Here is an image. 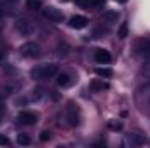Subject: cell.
Returning a JSON list of instances; mask_svg holds the SVG:
<instances>
[{"instance_id": "obj_8", "label": "cell", "mask_w": 150, "mask_h": 148, "mask_svg": "<svg viewBox=\"0 0 150 148\" xmlns=\"http://www.w3.org/2000/svg\"><path fill=\"white\" fill-rule=\"evenodd\" d=\"M87 18L86 16H74V18H70V21H68V25L75 28V30H82V28H86L87 26Z\"/></svg>"}, {"instance_id": "obj_16", "label": "cell", "mask_w": 150, "mask_h": 148, "mask_svg": "<svg viewBox=\"0 0 150 148\" xmlns=\"http://www.w3.org/2000/svg\"><path fill=\"white\" fill-rule=\"evenodd\" d=\"M127 141H129L131 145H142V143H143V140H142V138H140L138 134H129Z\"/></svg>"}, {"instance_id": "obj_23", "label": "cell", "mask_w": 150, "mask_h": 148, "mask_svg": "<svg viewBox=\"0 0 150 148\" xmlns=\"http://www.w3.org/2000/svg\"><path fill=\"white\" fill-rule=\"evenodd\" d=\"M145 75H147V78L150 80V63L147 65V68H145Z\"/></svg>"}, {"instance_id": "obj_7", "label": "cell", "mask_w": 150, "mask_h": 148, "mask_svg": "<svg viewBox=\"0 0 150 148\" xmlns=\"http://www.w3.org/2000/svg\"><path fill=\"white\" fill-rule=\"evenodd\" d=\"M94 59H96V63H100V65H108V63L112 61V56H110V52L105 51V49H96V51H94Z\"/></svg>"}, {"instance_id": "obj_3", "label": "cell", "mask_w": 150, "mask_h": 148, "mask_svg": "<svg viewBox=\"0 0 150 148\" xmlns=\"http://www.w3.org/2000/svg\"><path fill=\"white\" fill-rule=\"evenodd\" d=\"M19 51H21V54H23L25 58H38V56H40V47H38V44H35V42H26V44H23Z\"/></svg>"}, {"instance_id": "obj_18", "label": "cell", "mask_w": 150, "mask_h": 148, "mask_svg": "<svg viewBox=\"0 0 150 148\" xmlns=\"http://www.w3.org/2000/svg\"><path fill=\"white\" fill-rule=\"evenodd\" d=\"M80 5H100V4H103L105 0H77Z\"/></svg>"}, {"instance_id": "obj_12", "label": "cell", "mask_w": 150, "mask_h": 148, "mask_svg": "<svg viewBox=\"0 0 150 148\" xmlns=\"http://www.w3.org/2000/svg\"><path fill=\"white\" fill-rule=\"evenodd\" d=\"M101 19H105L107 23H115L119 19V12L117 11H105L101 14Z\"/></svg>"}, {"instance_id": "obj_1", "label": "cell", "mask_w": 150, "mask_h": 148, "mask_svg": "<svg viewBox=\"0 0 150 148\" xmlns=\"http://www.w3.org/2000/svg\"><path fill=\"white\" fill-rule=\"evenodd\" d=\"M58 73V65H54V63H47V65H38L35 68H32V78H35V80H40V78H49V77H52V75Z\"/></svg>"}, {"instance_id": "obj_4", "label": "cell", "mask_w": 150, "mask_h": 148, "mask_svg": "<svg viewBox=\"0 0 150 148\" xmlns=\"http://www.w3.org/2000/svg\"><path fill=\"white\" fill-rule=\"evenodd\" d=\"M42 14H44L47 19H51V21H61V19H63L61 9H56V7H52V5L44 7V9H42Z\"/></svg>"}, {"instance_id": "obj_26", "label": "cell", "mask_w": 150, "mask_h": 148, "mask_svg": "<svg viewBox=\"0 0 150 148\" xmlns=\"http://www.w3.org/2000/svg\"><path fill=\"white\" fill-rule=\"evenodd\" d=\"M5 2H16V0H5Z\"/></svg>"}, {"instance_id": "obj_6", "label": "cell", "mask_w": 150, "mask_h": 148, "mask_svg": "<svg viewBox=\"0 0 150 148\" xmlns=\"http://www.w3.org/2000/svg\"><path fill=\"white\" fill-rule=\"evenodd\" d=\"M16 28H18V32L21 33V35H25V37H28V35H32L33 33V25L28 21V19H19L18 21V25H16Z\"/></svg>"}, {"instance_id": "obj_19", "label": "cell", "mask_w": 150, "mask_h": 148, "mask_svg": "<svg viewBox=\"0 0 150 148\" xmlns=\"http://www.w3.org/2000/svg\"><path fill=\"white\" fill-rule=\"evenodd\" d=\"M119 37L120 38L127 37V25H122V26H120V30H119Z\"/></svg>"}, {"instance_id": "obj_15", "label": "cell", "mask_w": 150, "mask_h": 148, "mask_svg": "<svg viewBox=\"0 0 150 148\" xmlns=\"http://www.w3.org/2000/svg\"><path fill=\"white\" fill-rule=\"evenodd\" d=\"M26 7L32 9V11H37V9L42 7V2L40 0H26Z\"/></svg>"}, {"instance_id": "obj_20", "label": "cell", "mask_w": 150, "mask_h": 148, "mask_svg": "<svg viewBox=\"0 0 150 148\" xmlns=\"http://www.w3.org/2000/svg\"><path fill=\"white\" fill-rule=\"evenodd\" d=\"M9 145V138L5 134H0V147H7Z\"/></svg>"}, {"instance_id": "obj_21", "label": "cell", "mask_w": 150, "mask_h": 148, "mask_svg": "<svg viewBox=\"0 0 150 148\" xmlns=\"http://www.w3.org/2000/svg\"><path fill=\"white\" fill-rule=\"evenodd\" d=\"M49 138H51V134H49L47 131H42V132H40V141H47Z\"/></svg>"}, {"instance_id": "obj_25", "label": "cell", "mask_w": 150, "mask_h": 148, "mask_svg": "<svg viewBox=\"0 0 150 148\" xmlns=\"http://www.w3.org/2000/svg\"><path fill=\"white\" fill-rule=\"evenodd\" d=\"M117 2H120V4H124V2H127V0H117Z\"/></svg>"}, {"instance_id": "obj_27", "label": "cell", "mask_w": 150, "mask_h": 148, "mask_svg": "<svg viewBox=\"0 0 150 148\" xmlns=\"http://www.w3.org/2000/svg\"><path fill=\"white\" fill-rule=\"evenodd\" d=\"M149 94H150V87H149ZM149 99H150V98H149Z\"/></svg>"}, {"instance_id": "obj_24", "label": "cell", "mask_w": 150, "mask_h": 148, "mask_svg": "<svg viewBox=\"0 0 150 148\" xmlns=\"http://www.w3.org/2000/svg\"><path fill=\"white\" fill-rule=\"evenodd\" d=\"M2 115H4V110H2V106H0V122H2Z\"/></svg>"}, {"instance_id": "obj_9", "label": "cell", "mask_w": 150, "mask_h": 148, "mask_svg": "<svg viewBox=\"0 0 150 148\" xmlns=\"http://www.w3.org/2000/svg\"><path fill=\"white\" fill-rule=\"evenodd\" d=\"M74 77L70 73H58V78H56V84L59 85V87H70L72 84H74Z\"/></svg>"}, {"instance_id": "obj_11", "label": "cell", "mask_w": 150, "mask_h": 148, "mask_svg": "<svg viewBox=\"0 0 150 148\" xmlns=\"http://www.w3.org/2000/svg\"><path fill=\"white\" fill-rule=\"evenodd\" d=\"M138 51H140L142 56H145V58L150 59V40H142L138 44Z\"/></svg>"}, {"instance_id": "obj_28", "label": "cell", "mask_w": 150, "mask_h": 148, "mask_svg": "<svg viewBox=\"0 0 150 148\" xmlns=\"http://www.w3.org/2000/svg\"><path fill=\"white\" fill-rule=\"evenodd\" d=\"M63 2H68V0H63Z\"/></svg>"}, {"instance_id": "obj_13", "label": "cell", "mask_w": 150, "mask_h": 148, "mask_svg": "<svg viewBox=\"0 0 150 148\" xmlns=\"http://www.w3.org/2000/svg\"><path fill=\"white\" fill-rule=\"evenodd\" d=\"M96 75L103 77V78H110L113 75V70L112 68H96Z\"/></svg>"}, {"instance_id": "obj_14", "label": "cell", "mask_w": 150, "mask_h": 148, "mask_svg": "<svg viewBox=\"0 0 150 148\" xmlns=\"http://www.w3.org/2000/svg\"><path fill=\"white\" fill-rule=\"evenodd\" d=\"M18 143L23 145V147H28V145L32 143V140H30L28 134H18Z\"/></svg>"}, {"instance_id": "obj_17", "label": "cell", "mask_w": 150, "mask_h": 148, "mask_svg": "<svg viewBox=\"0 0 150 148\" xmlns=\"http://www.w3.org/2000/svg\"><path fill=\"white\" fill-rule=\"evenodd\" d=\"M108 129H112V131H120V129H122V122H120V120H110V122H108Z\"/></svg>"}, {"instance_id": "obj_5", "label": "cell", "mask_w": 150, "mask_h": 148, "mask_svg": "<svg viewBox=\"0 0 150 148\" xmlns=\"http://www.w3.org/2000/svg\"><path fill=\"white\" fill-rule=\"evenodd\" d=\"M37 113H33V111H19L18 113V122H21L25 125H33L37 122Z\"/></svg>"}, {"instance_id": "obj_2", "label": "cell", "mask_w": 150, "mask_h": 148, "mask_svg": "<svg viewBox=\"0 0 150 148\" xmlns=\"http://www.w3.org/2000/svg\"><path fill=\"white\" fill-rule=\"evenodd\" d=\"M67 118H68V124L75 127L80 124V110L75 103H68V108H67Z\"/></svg>"}, {"instance_id": "obj_10", "label": "cell", "mask_w": 150, "mask_h": 148, "mask_svg": "<svg viewBox=\"0 0 150 148\" xmlns=\"http://www.w3.org/2000/svg\"><path fill=\"white\" fill-rule=\"evenodd\" d=\"M91 91H103V89H110V84L108 82H103V78H96L89 84Z\"/></svg>"}, {"instance_id": "obj_22", "label": "cell", "mask_w": 150, "mask_h": 148, "mask_svg": "<svg viewBox=\"0 0 150 148\" xmlns=\"http://www.w3.org/2000/svg\"><path fill=\"white\" fill-rule=\"evenodd\" d=\"M5 58H7L5 51H0V65H4V63H5Z\"/></svg>"}]
</instances>
